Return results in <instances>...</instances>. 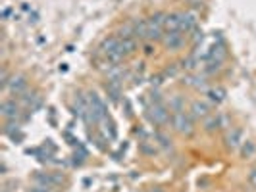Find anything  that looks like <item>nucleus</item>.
I'll use <instances>...</instances> for the list:
<instances>
[{"instance_id": "obj_10", "label": "nucleus", "mask_w": 256, "mask_h": 192, "mask_svg": "<svg viewBox=\"0 0 256 192\" xmlns=\"http://www.w3.org/2000/svg\"><path fill=\"white\" fill-rule=\"evenodd\" d=\"M181 27V15L180 13H166V19H164V31L172 33V31H180Z\"/></svg>"}, {"instance_id": "obj_25", "label": "nucleus", "mask_w": 256, "mask_h": 192, "mask_svg": "<svg viewBox=\"0 0 256 192\" xmlns=\"http://www.w3.org/2000/svg\"><path fill=\"white\" fill-rule=\"evenodd\" d=\"M191 2H192V6H202L204 0H191Z\"/></svg>"}, {"instance_id": "obj_5", "label": "nucleus", "mask_w": 256, "mask_h": 192, "mask_svg": "<svg viewBox=\"0 0 256 192\" xmlns=\"http://www.w3.org/2000/svg\"><path fill=\"white\" fill-rule=\"evenodd\" d=\"M6 89L10 90L12 94H24L27 90V79L24 75H12L10 77V81H8V87Z\"/></svg>"}, {"instance_id": "obj_15", "label": "nucleus", "mask_w": 256, "mask_h": 192, "mask_svg": "<svg viewBox=\"0 0 256 192\" xmlns=\"http://www.w3.org/2000/svg\"><path fill=\"white\" fill-rule=\"evenodd\" d=\"M183 83H187V85H189V87H192V89H204V77H200V75L187 77Z\"/></svg>"}, {"instance_id": "obj_2", "label": "nucleus", "mask_w": 256, "mask_h": 192, "mask_svg": "<svg viewBox=\"0 0 256 192\" xmlns=\"http://www.w3.org/2000/svg\"><path fill=\"white\" fill-rule=\"evenodd\" d=\"M148 117H150V121H152L154 125H158V127L166 125L168 121L172 119V115H170V112H168V108L162 102H154L152 106H150Z\"/></svg>"}, {"instance_id": "obj_4", "label": "nucleus", "mask_w": 256, "mask_h": 192, "mask_svg": "<svg viewBox=\"0 0 256 192\" xmlns=\"http://www.w3.org/2000/svg\"><path fill=\"white\" fill-rule=\"evenodd\" d=\"M226 146L230 148V150H237V148H241L243 146V131L241 129H235V127H230L228 129V133H226Z\"/></svg>"}, {"instance_id": "obj_22", "label": "nucleus", "mask_w": 256, "mask_h": 192, "mask_svg": "<svg viewBox=\"0 0 256 192\" xmlns=\"http://www.w3.org/2000/svg\"><path fill=\"white\" fill-rule=\"evenodd\" d=\"M192 40H194V42H198V40H202V31H198V29H194V31H192Z\"/></svg>"}, {"instance_id": "obj_9", "label": "nucleus", "mask_w": 256, "mask_h": 192, "mask_svg": "<svg viewBox=\"0 0 256 192\" xmlns=\"http://www.w3.org/2000/svg\"><path fill=\"white\" fill-rule=\"evenodd\" d=\"M181 15V33H192L196 29V17L194 13H180Z\"/></svg>"}, {"instance_id": "obj_1", "label": "nucleus", "mask_w": 256, "mask_h": 192, "mask_svg": "<svg viewBox=\"0 0 256 192\" xmlns=\"http://www.w3.org/2000/svg\"><path fill=\"white\" fill-rule=\"evenodd\" d=\"M172 127L176 133H180L183 137H191L194 133V123H192V115L191 114H183V112H176L172 115Z\"/></svg>"}, {"instance_id": "obj_18", "label": "nucleus", "mask_w": 256, "mask_h": 192, "mask_svg": "<svg viewBox=\"0 0 256 192\" xmlns=\"http://www.w3.org/2000/svg\"><path fill=\"white\" fill-rule=\"evenodd\" d=\"M170 108H174V112H183V104L180 96H174V100L170 102Z\"/></svg>"}, {"instance_id": "obj_21", "label": "nucleus", "mask_w": 256, "mask_h": 192, "mask_svg": "<svg viewBox=\"0 0 256 192\" xmlns=\"http://www.w3.org/2000/svg\"><path fill=\"white\" fill-rule=\"evenodd\" d=\"M156 139L160 141V144H162V146H166V148H168V146H172V144H170L172 141H168V139L164 137V135H156Z\"/></svg>"}, {"instance_id": "obj_16", "label": "nucleus", "mask_w": 256, "mask_h": 192, "mask_svg": "<svg viewBox=\"0 0 256 192\" xmlns=\"http://www.w3.org/2000/svg\"><path fill=\"white\" fill-rule=\"evenodd\" d=\"M254 152H256L254 142H250V141L243 142V146H241V154H243V158H250Z\"/></svg>"}, {"instance_id": "obj_6", "label": "nucleus", "mask_w": 256, "mask_h": 192, "mask_svg": "<svg viewBox=\"0 0 256 192\" xmlns=\"http://www.w3.org/2000/svg\"><path fill=\"white\" fill-rule=\"evenodd\" d=\"M0 112H2V115H4L8 121H16V119L22 115V110H20V106L16 104V100H6V102H2Z\"/></svg>"}, {"instance_id": "obj_19", "label": "nucleus", "mask_w": 256, "mask_h": 192, "mask_svg": "<svg viewBox=\"0 0 256 192\" xmlns=\"http://www.w3.org/2000/svg\"><path fill=\"white\" fill-rule=\"evenodd\" d=\"M183 67H185V69H192V67H196V58H194V56H189V58L183 62Z\"/></svg>"}, {"instance_id": "obj_14", "label": "nucleus", "mask_w": 256, "mask_h": 192, "mask_svg": "<svg viewBox=\"0 0 256 192\" xmlns=\"http://www.w3.org/2000/svg\"><path fill=\"white\" fill-rule=\"evenodd\" d=\"M100 125H102V131H104V135H106V139L114 141V139H116V129H114V125H112V121L108 119V115H106L104 119H100Z\"/></svg>"}, {"instance_id": "obj_17", "label": "nucleus", "mask_w": 256, "mask_h": 192, "mask_svg": "<svg viewBox=\"0 0 256 192\" xmlns=\"http://www.w3.org/2000/svg\"><path fill=\"white\" fill-rule=\"evenodd\" d=\"M222 69V62L220 60H208V65L204 67L206 73H214V71H220Z\"/></svg>"}, {"instance_id": "obj_8", "label": "nucleus", "mask_w": 256, "mask_h": 192, "mask_svg": "<svg viewBox=\"0 0 256 192\" xmlns=\"http://www.w3.org/2000/svg\"><path fill=\"white\" fill-rule=\"evenodd\" d=\"M139 48V44H137V38L135 37H128V38H120V52L128 58L131 54H135Z\"/></svg>"}, {"instance_id": "obj_11", "label": "nucleus", "mask_w": 256, "mask_h": 192, "mask_svg": "<svg viewBox=\"0 0 256 192\" xmlns=\"http://www.w3.org/2000/svg\"><path fill=\"white\" fill-rule=\"evenodd\" d=\"M120 48V37H108L102 40V44H100V50H102V54L106 56V54H110V52H114Z\"/></svg>"}, {"instance_id": "obj_3", "label": "nucleus", "mask_w": 256, "mask_h": 192, "mask_svg": "<svg viewBox=\"0 0 256 192\" xmlns=\"http://www.w3.org/2000/svg\"><path fill=\"white\" fill-rule=\"evenodd\" d=\"M162 44L166 46L168 50H181L185 46V33L181 31H172V33H166L164 38H162Z\"/></svg>"}, {"instance_id": "obj_7", "label": "nucleus", "mask_w": 256, "mask_h": 192, "mask_svg": "<svg viewBox=\"0 0 256 192\" xmlns=\"http://www.w3.org/2000/svg\"><path fill=\"white\" fill-rule=\"evenodd\" d=\"M189 114L192 115V119H206L210 115V106L206 102H200V100H194L191 104V112Z\"/></svg>"}, {"instance_id": "obj_12", "label": "nucleus", "mask_w": 256, "mask_h": 192, "mask_svg": "<svg viewBox=\"0 0 256 192\" xmlns=\"http://www.w3.org/2000/svg\"><path fill=\"white\" fill-rule=\"evenodd\" d=\"M148 37V19H139L135 21V38H144Z\"/></svg>"}, {"instance_id": "obj_26", "label": "nucleus", "mask_w": 256, "mask_h": 192, "mask_svg": "<svg viewBox=\"0 0 256 192\" xmlns=\"http://www.w3.org/2000/svg\"><path fill=\"white\" fill-rule=\"evenodd\" d=\"M2 192H8V191H2Z\"/></svg>"}, {"instance_id": "obj_23", "label": "nucleus", "mask_w": 256, "mask_h": 192, "mask_svg": "<svg viewBox=\"0 0 256 192\" xmlns=\"http://www.w3.org/2000/svg\"><path fill=\"white\" fill-rule=\"evenodd\" d=\"M248 181H250V185H254L256 187V169L250 171V175H248Z\"/></svg>"}, {"instance_id": "obj_13", "label": "nucleus", "mask_w": 256, "mask_h": 192, "mask_svg": "<svg viewBox=\"0 0 256 192\" xmlns=\"http://www.w3.org/2000/svg\"><path fill=\"white\" fill-rule=\"evenodd\" d=\"M206 96H208V100L210 102H216V104H220V102H224V98H226V90L224 89H210V90H206Z\"/></svg>"}, {"instance_id": "obj_20", "label": "nucleus", "mask_w": 256, "mask_h": 192, "mask_svg": "<svg viewBox=\"0 0 256 192\" xmlns=\"http://www.w3.org/2000/svg\"><path fill=\"white\" fill-rule=\"evenodd\" d=\"M29 192H54L50 187H42V185H35Z\"/></svg>"}, {"instance_id": "obj_24", "label": "nucleus", "mask_w": 256, "mask_h": 192, "mask_svg": "<svg viewBox=\"0 0 256 192\" xmlns=\"http://www.w3.org/2000/svg\"><path fill=\"white\" fill-rule=\"evenodd\" d=\"M152 46H150V44H146V46H144V54H152Z\"/></svg>"}]
</instances>
